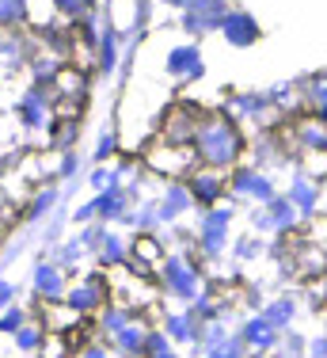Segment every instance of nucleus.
I'll return each mask as SVG.
<instances>
[{"label":"nucleus","mask_w":327,"mask_h":358,"mask_svg":"<svg viewBox=\"0 0 327 358\" xmlns=\"http://www.w3.org/2000/svg\"><path fill=\"white\" fill-rule=\"evenodd\" d=\"M194 138H198L194 141L198 145V157H202L210 168L232 164V160H236V152H240V134H236V126H232V122H225V118L205 122Z\"/></svg>","instance_id":"1"},{"label":"nucleus","mask_w":327,"mask_h":358,"mask_svg":"<svg viewBox=\"0 0 327 358\" xmlns=\"http://www.w3.org/2000/svg\"><path fill=\"white\" fill-rule=\"evenodd\" d=\"M107 297H110V282L103 275H76L68 278L65 289V305L76 313V317H96V313L107 309Z\"/></svg>","instance_id":"2"},{"label":"nucleus","mask_w":327,"mask_h":358,"mask_svg":"<svg viewBox=\"0 0 327 358\" xmlns=\"http://www.w3.org/2000/svg\"><path fill=\"white\" fill-rule=\"evenodd\" d=\"M15 118H20V126L27 134H50V126H54V118H57L54 96H50L46 88H34L31 84V88L15 99Z\"/></svg>","instance_id":"3"},{"label":"nucleus","mask_w":327,"mask_h":358,"mask_svg":"<svg viewBox=\"0 0 327 358\" xmlns=\"http://www.w3.org/2000/svg\"><path fill=\"white\" fill-rule=\"evenodd\" d=\"M65 289H68V275L61 267H57L50 255H42V259H34L31 267V294L38 305H57L65 301Z\"/></svg>","instance_id":"4"},{"label":"nucleus","mask_w":327,"mask_h":358,"mask_svg":"<svg viewBox=\"0 0 327 358\" xmlns=\"http://www.w3.org/2000/svg\"><path fill=\"white\" fill-rule=\"evenodd\" d=\"M61 202H65V194H61V187H57L54 179H50V183H38V187L31 191L27 206H23V225L38 229L42 221H46L57 206H61Z\"/></svg>","instance_id":"5"},{"label":"nucleus","mask_w":327,"mask_h":358,"mask_svg":"<svg viewBox=\"0 0 327 358\" xmlns=\"http://www.w3.org/2000/svg\"><path fill=\"white\" fill-rule=\"evenodd\" d=\"M164 278H168V289L175 297H194L198 294V271H194V263L183 259V255H168V259H164Z\"/></svg>","instance_id":"6"},{"label":"nucleus","mask_w":327,"mask_h":358,"mask_svg":"<svg viewBox=\"0 0 327 358\" xmlns=\"http://www.w3.org/2000/svg\"><path fill=\"white\" fill-rule=\"evenodd\" d=\"M92 259L103 263V267H118V263L126 259V241L115 233V229H103L96 248H92Z\"/></svg>","instance_id":"7"},{"label":"nucleus","mask_w":327,"mask_h":358,"mask_svg":"<svg viewBox=\"0 0 327 358\" xmlns=\"http://www.w3.org/2000/svg\"><path fill=\"white\" fill-rule=\"evenodd\" d=\"M221 31L228 35L232 46H252L255 35H259V27H255V20L252 15H244V12H228L225 20H221Z\"/></svg>","instance_id":"8"},{"label":"nucleus","mask_w":327,"mask_h":358,"mask_svg":"<svg viewBox=\"0 0 327 358\" xmlns=\"http://www.w3.org/2000/svg\"><path fill=\"white\" fill-rule=\"evenodd\" d=\"M126 206H130V199H126L122 187H110V191L96 194V221L99 225H107V221H118L126 214Z\"/></svg>","instance_id":"9"},{"label":"nucleus","mask_w":327,"mask_h":358,"mask_svg":"<svg viewBox=\"0 0 327 358\" xmlns=\"http://www.w3.org/2000/svg\"><path fill=\"white\" fill-rule=\"evenodd\" d=\"M12 343H15V355H20V358L38 355L42 343H46V328H42L38 320H31V324H23V328L12 336Z\"/></svg>","instance_id":"10"},{"label":"nucleus","mask_w":327,"mask_h":358,"mask_svg":"<svg viewBox=\"0 0 327 358\" xmlns=\"http://www.w3.org/2000/svg\"><path fill=\"white\" fill-rule=\"evenodd\" d=\"M96 54H99V73H103V76H110V73L118 69V31L110 27V23L99 31V46H96Z\"/></svg>","instance_id":"11"},{"label":"nucleus","mask_w":327,"mask_h":358,"mask_svg":"<svg viewBox=\"0 0 327 358\" xmlns=\"http://www.w3.org/2000/svg\"><path fill=\"white\" fill-rule=\"evenodd\" d=\"M225 225H228V214L225 210H213L210 217H205V229H202V248L210 255L221 252V244H225Z\"/></svg>","instance_id":"12"},{"label":"nucleus","mask_w":327,"mask_h":358,"mask_svg":"<svg viewBox=\"0 0 327 358\" xmlns=\"http://www.w3.org/2000/svg\"><path fill=\"white\" fill-rule=\"evenodd\" d=\"M168 73L171 76H198L202 73V62H198V50L194 46H179L168 54Z\"/></svg>","instance_id":"13"},{"label":"nucleus","mask_w":327,"mask_h":358,"mask_svg":"<svg viewBox=\"0 0 327 358\" xmlns=\"http://www.w3.org/2000/svg\"><path fill=\"white\" fill-rule=\"evenodd\" d=\"M274 324L270 320H263V317H255V320H247V328H244V343L252 347V351H266V347L274 343Z\"/></svg>","instance_id":"14"},{"label":"nucleus","mask_w":327,"mask_h":358,"mask_svg":"<svg viewBox=\"0 0 327 358\" xmlns=\"http://www.w3.org/2000/svg\"><path fill=\"white\" fill-rule=\"evenodd\" d=\"M164 336H168L171 343H194L198 339V320L175 313V317H168V324H164Z\"/></svg>","instance_id":"15"},{"label":"nucleus","mask_w":327,"mask_h":358,"mask_svg":"<svg viewBox=\"0 0 327 358\" xmlns=\"http://www.w3.org/2000/svg\"><path fill=\"white\" fill-rule=\"evenodd\" d=\"M27 0H0V31H20L27 23Z\"/></svg>","instance_id":"16"},{"label":"nucleus","mask_w":327,"mask_h":358,"mask_svg":"<svg viewBox=\"0 0 327 358\" xmlns=\"http://www.w3.org/2000/svg\"><path fill=\"white\" fill-rule=\"evenodd\" d=\"M88 187L96 194L103 191H110V187H122V168H115V164H96L88 172Z\"/></svg>","instance_id":"17"},{"label":"nucleus","mask_w":327,"mask_h":358,"mask_svg":"<svg viewBox=\"0 0 327 358\" xmlns=\"http://www.w3.org/2000/svg\"><path fill=\"white\" fill-rule=\"evenodd\" d=\"M31 320H34V317H31V309H27V305L15 301L12 309L0 313V336H15V331H20L23 324H31Z\"/></svg>","instance_id":"18"},{"label":"nucleus","mask_w":327,"mask_h":358,"mask_svg":"<svg viewBox=\"0 0 327 358\" xmlns=\"http://www.w3.org/2000/svg\"><path fill=\"white\" fill-rule=\"evenodd\" d=\"M141 358H179L171 351V339L164 331H149L145 336V347H141Z\"/></svg>","instance_id":"19"},{"label":"nucleus","mask_w":327,"mask_h":358,"mask_svg":"<svg viewBox=\"0 0 327 358\" xmlns=\"http://www.w3.org/2000/svg\"><path fill=\"white\" fill-rule=\"evenodd\" d=\"M191 194H194L198 202H213V199L221 194L217 176H210V172H205V176H198V179H194V187H191Z\"/></svg>","instance_id":"20"},{"label":"nucleus","mask_w":327,"mask_h":358,"mask_svg":"<svg viewBox=\"0 0 327 358\" xmlns=\"http://www.w3.org/2000/svg\"><path fill=\"white\" fill-rule=\"evenodd\" d=\"M187 202H191V199H187V191H179V187H175V191H171V194H168V199H164V202H160V210H157V217H160V221H168V217H175V214H183V210H187Z\"/></svg>","instance_id":"21"},{"label":"nucleus","mask_w":327,"mask_h":358,"mask_svg":"<svg viewBox=\"0 0 327 358\" xmlns=\"http://www.w3.org/2000/svg\"><path fill=\"white\" fill-rule=\"evenodd\" d=\"M115 149H118V134L107 126V130L99 134V141H96V152H92V157H96V164H107V160L115 157Z\"/></svg>","instance_id":"22"},{"label":"nucleus","mask_w":327,"mask_h":358,"mask_svg":"<svg viewBox=\"0 0 327 358\" xmlns=\"http://www.w3.org/2000/svg\"><path fill=\"white\" fill-rule=\"evenodd\" d=\"M76 176H80V157H76V152H65V157H61V168H57V176H54V183H57V187H68Z\"/></svg>","instance_id":"23"},{"label":"nucleus","mask_w":327,"mask_h":358,"mask_svg":"<svg viewBox=\"0 0 327 358\" xmlns=\"http://www.w3.org/2000/svg\"><path fill=\"white\" fill-rule=\"evenodd\" d=\"M54 8L65 20H80L84 12H92V0H54Z\"/></svg>","instance_id":"24"},{"label":"nucleus","mask_w":327,"mask_h":358,"mask_svg":"<svg viewBox=\"0 0 327 358\" xmlns=\"http://www.w3.org/2000/svg\"><path fill=\"white\" fill-rule=\"evenodd\" d=\"M73 358H122V355L110 351V343H80L73 351Z\"/></svg>","instance_id":"25"},{"label":"nucleus","mask_w":327,"mask_h":358,"mask_svg":"<svg viewBox=\"0 0 327 358\" xmlns=\"http://www.w3.org/2000/svg\"><path fill=\"white\" fill-rule=\"evenodd\" d=\"M15 301H20V286H15L12 278H4V275H0V313H4V309H12Z\"/></svg>","instance_id":"26"},{"label":"nucleus","mask_w":327,"mask_h":358,"mask_svg":"<svg viewBox=\"0 0 327 358\" xmlns=\"http://www.w3.org/2000/svg\"><path fill=\"white\" fill-rule=\"evenodd\" d=\"M202 358H240V343H236V339L213 343V347H205V355H202Z\"/></svg>","instance_id":"27"},{"label":"nucleus","mask_w":327,"mask_h":358,"mask_svg":"<svg viewBox=\"0 0 327 358\" xmlns=\"http://www.w3.org/2000/svg\"><path fill=\"white\" fill-rule=\"evenodd\" d=\"M289 313H293V305H289V301H278V305H270V309L263 313V320H270L274 328H282V324H286V317H289Z\"/></svg>","instance_id":"28"},{"label":"nucleus","mask_w":327,"mask_h":358,"mask_svg":"<svg viewBox=\"0 0 327 358\" xmlns=\"http://www.w3.org/2000/svg\"><path fill=\"white\" fill-rule=\"evenodd\" d=\"M73 221H76V225H80V221H88V225H92V221H96V199H88L84 206H76L73 210Z\"/></svg>","instance_id":"29"},{"label":"nucleus","mask_w":327,"mask_h":358,"mask_svg":"<svg viewBox=\"0 0 327 358\" xmlns=\"http://www.w3.org/2000/svg\"><path fill=\"white\" fill-rule=\"evenodd\" d=\"M164 4H171V8H191V4H198V0H164Z\"/></svg>","instance_id":"30"}]
</instances>
